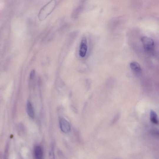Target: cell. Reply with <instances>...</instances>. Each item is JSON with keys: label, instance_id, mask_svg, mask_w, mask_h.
Returning <instances> with one entry per match:
<instances>
[{"label": "cell", "instance_id": "cell-3", "mask_svg": "<svg viewBox=\"0 0 159 159\" xmlns=\"http://www.w3.org/2000/svg\"><path fill=\"white\" fill-rule=\"evenodd\" d=\"M59 124L60 128L62 132L67 133L70 132L71 130L70 124L65 119L60 118L59 119Z\"/></svg>", "mask_w": 159, "mask_h": 159}, {"label": "cell", "instance_id": "cell-8", "mask_svg": "<svg viewBox=\"0 0 159 159\" xmlns=\"http://www.w3.org/2000/svg\"><path fill=\"white\" fill-rule=\"evenodd\" d=\"M83 9L82 6H79L74 10L71 14V17L74 19H77L79 15L82 12Z\"/></svg>", "mask_w": 159, "mask_h": 159}, {"label": "cell", "instance_id": "cell-6", "mask_svg": "<svg viewBox=\"0 0 159 159\" xmlns=\"http://www.w3.org/2000/svg\"><path fill=\"white\" fill-rule=\"evenodd\" d=\"M26 110L28 116L31 118H33L34 116V111L32 104L29 100L27 102Z\"/></svg>", "mask_w": 159, "mask_h": 159}, {"label": "cell", "instance_id": "cell-4", "mask_svg": "<svg viewBox=\"0 0 159 159\" xmlns=\"http://www.w3.org/2000/svg\"><path fill=\"white\" fill-rule=\"evenodd\" d=\"M87 38L84 37L82 38L79 49V55L81 57H85L87 50Z\"/></svg>", "mask_w": 159, "mask_h": 159}, {"label": "cell", "instance_id": "cell-1", "mask_svg": "<svg viewBox=\"0 0 159 159\" xmlns=\"http://www.w3.org/2000/svg\"><path fill=\"white\" fill-rule=\"evenodd\" d=\"M57 4V0H51L40 10L38 18L39 21H42L46 19L53 12Z\"/></svg>", "mask_w": 159, "mask_h": 159}, {"label": "cell", "instance_id": "cell-10", "mask_svg": "<svg viewBox=\"0 0 159 159\" xmlns=\"http://www.w3.org/2000/svg\"><path fill=\"white\" fill-rule=\"evenodd\" d=\"M35 74V71L34 70H33L32 71L30 75V78L31 79H33L34 77Z\"/></svg>", "mask_w": 159, "mask_h": 159}, {"label": "cell", "instance_id": "cell-9", "mask_svg": "<svg viewBox=\"0 0 159 159\" xmlns=\"http://www.w3.org/2000/svg\"><path fill=\"white\" fill-rule=\"evenodd\" d=\"M150 120L154 123L158 124V121L156 113L154 111L152 110L150 112Z\"/></svg>", "mask_w": 159, "mask_h": 159}, {"label": "cell", "instance_id": "cell-5", "mask_svg": "<svg viewBox=\"0 0 159 159\" xmlns=\"http://www.w3.org/2000/svg\"><path fill=\"white\" fill-rule=\"evenodd\" d=\"M34 154L37 159H41L43 156V152L41 147L37 146L35 147L34 150Z\"/></svg>", "mask_w": 159, "mask_h": 159}, {"label": "cell", "instance_id": "cell-2", "mask_svg": "<svg viewBox=\"0 0 159 159\" xmlns=\"http://www.w3.org/2000/svg\"><path fill=\"white\" fill-rule=\"evenodd\" d=\"M141 41L145 50L151 51L154 49L155 42L152 39L146 37H143L141 38Z\"/></svg>", "mask_w": 159, "mask_h": 159}, {"label": "cell", "instance_id": "cell-7", "mask_svg": "<svg viewBox=\"0 0 159 159\" xmlns=\"http://www.w3.org/2000/svg\"><path fill=\"white\" fill-rule=\"evenodd\" d=\"M130 67L132 70L136 73L140 72L141 71L140 65L136 62H132L130 64Z\"/></svg>", "mask_w": 159, "mask_h": 159}, {"label": "cell", "instance_id": "cell-11", "mask_svg": "<svg viewBox=\"0 0 159 159\" xmlns=\"http://www.w3.org/2000/svg\"><path fill=\"white\" fill-rule=\"evenodd\" d=\"M119 117V114L117 115L114 119H113V120L112 122V123H114L115 122H116L117 121Z\"/></svg>", "mask_w": 159, "mask_h": 159}, {"label": "cell", "instance_id": "cell-12", "mask_svg": "<svg viewBox=\"0 0 159 159\" xmlns=\"http://www.w3.org/2000/svg\"><path fill=\"white\" fill-rule=\"evenodd\" d=\"M80 1L82 2H84L85 1H86V0H80Z\"/></svg>", "mask_w": 159, "mask_h": 159}]
</instances>
